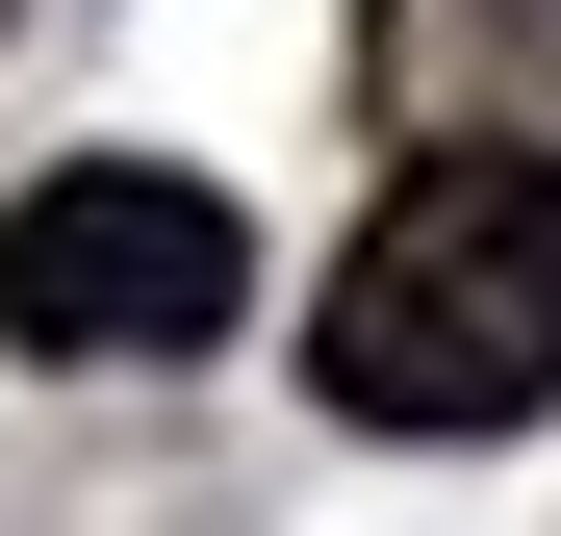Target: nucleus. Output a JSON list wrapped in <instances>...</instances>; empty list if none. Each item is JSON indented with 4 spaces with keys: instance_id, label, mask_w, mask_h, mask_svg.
<instances>
[{
    "instance_id": "nucleus-1",
    "label": "nucleus",
    "mask_w": 561,
    "mask_h": 536,
    "mask_svg": "<svg viewBox=\"0 0 561 536\" xmlns=\"http://www.w3.org/2000/svg\"><path fill=\"white\" fill-rule=\"evenodd\" d=\"M307 357L357 434H536L561 409V153H409L383 230L332 255Z\"/></svg>"
},
{
    "instance_id": "nucleus-2",
    "label": "nucleus",
    "mask_w": 561,
    "mask_h": 536,
    "mask_svg": "<svg viewBox=\"0 0 561 536\" xmlns=\"http://www.w3.org/2000/svg\"><path fill=\"white\" fill-rule=\"evenodd\" d=\"M255 307V205L179 153H51L0 205V357H205Z\"/></svg>"
},
{
    "instance_id": "nucleus-3",
    "label": "nucleus",
    "mask_w": 561,
    "mask_h": 536,
    "mask_svg": "<svg viewBox=\"0 0 561 536\" xmlns=\"http://www.w3.org/2000/svg\"><path fill=\"white\" fill-rule=\"evenodd\" d=\"M357 103L434 153H561V0H357Z\"/></svg>"
}]
</instances>
